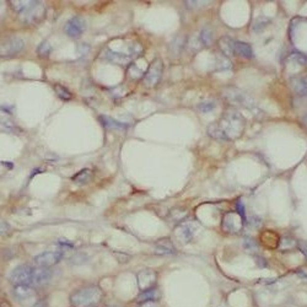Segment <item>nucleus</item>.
Wrapping results in <instances>:
<instances>
[{
  "label": "nucleus",
  "mask_w": 307,
  "mask_h": 307,
  "mask_svg": "<svg viewBox=\"0 0 307 307\" xmlns=\"http://www.w3.org/2000/svg\"><path fill=\"white\" fill-rule=\"evenodd\" d=\"M288 60L296 65H301V67L307 64V57L300 52H291L290 54L288 55Z\"/></svg>",
  "instance_id": "nucleus-23"
},
{
  "label": "nucleus",
  "mask_w": 307,
  "mask_h": 307,
  "mask_svg": "<svg viewBox=\"0 0 307 307\" xmlns=\"http://www.w3.org/2000/svg\"><path fill=\"white\" fill-rule=\"evenodd\" d=\"M63 258V253L60 251H48V252L39 253L35 257V264L38 267H43V268H48V267L55 266L59 263Z\"/></svg>",
  "instance_id": "nucleus-11"
},
{
  "label": "nucleus",
  "mask_w": 307,
  "mask_h": 307,
  "mask_svg": "<svg viewBox=\"0 0 307 307\" xmlns=\"http://www.w3.org/2000/svg\"><path fill=\"white\" fill-rule=\"evenodd\" d=\"M298 246V242H296L294 238L290 237H284L281 238V242H280V250H293Z\"/></svg>",
  "instance_id": "nucleus-28"
},
{
  "label": "nucleus",
  "mask_w": 307,
  "mask_h": 307,
  "mask_svg": "<svg viewBox=\"0 0 307 307\" xmlns=\"http://www.w3.org/2000/svg\"><path fill=\"white\" fill-rule=\"evenodd\" d=\"M235 43L231 37L224 36L219 39V48H220L221 53L226 57H231V55L235 54Z\"/></svg>",
  "instance_id": "nucleus-17"
},
{
  "label": "nucleus",
  "mask_w": 307,
  "mask_h": 307,
  "mask_svg": "<svg viewBox=\"0 0 307 307\" xmlns=\"http://www.w3.org/2000/svg\"><path fill=\"white\" fill-rule=\"evenodd\" d=\"M77 264L85 263V262L87 261V256H86V255H84V253H77V255H75V256H73V257H72V259H70V262H73V263H74V262L77 261Z\"/></svg>",
  "instance_id": "nucleus-31"
},
{
  "label": "nucleus",
  "mask_w": 307,
  "mask_h": 307,
  "mask_svg": "<svg viewBox=\"0 0 307 307\" xmlns=\"http://www.w3.org/2000/svg\"><path fill=\"white\" fill-rule=\"evenodd\" d=\"M1 132L16 133L19 132V128L15 125V123L10 118H7L6 115H1Z\"/></svg>",
  "instance_id": "nucleus-22"
},
{
  "label": "nucleus",
  "mask_w": 307,
  "mask_h": 307,
  "mask_svg": "<svg viewBox=\"0 0 307 307\" xmlns=\"http://www.w3.org/2000/svg\"><path fill=\"white\" fill-rule=\"evenodd\" d=\"M54 91H55V94H57V96L59 97L60 100H63V101H70V100L73 99L72 92H70L67 87L63 86V85L55 84Z\"/></svg>",
  "instance_id": "nucleus-21"
},
{
  "label": "nucleus",
  "mask_w": 307,
  "mask_h": 307,
  "mask_svg": "<svg viewBox=\"0 0 307 307\" xmlns=\"http://www.w3.org/2000/svg\"><path fill=\"white\" fill-rule=\"evenodd\" d=\"M303 122H304V124H305L306 127H307V113L305 115V117L303 118Z\"/></svg>",
  "instance_id": "nucleus-36"
},
{
  "label": "nucleus",
  "mask_w": 307,
  "mask_h": 307,
  "mask_svg": "<svg viewBox=\"0 0 307 307\" xmlns=\"http://www.w3.org/2000/svg\"><path fill=\"white\" fill-rule=\"evenodd\" d=\"M298 247H299V250L304 253V256L307 258V241H303V240L298 241Z\"/></svg>",
  "instance_id": "nucleus-32"
},
{
  "label": "nucleus",
  "mask_w": 307,
  "mask_h": 307,
  "mask_svg": "<svg viewBox=\"0 0 307 307\" xmlns=\"http://www.w3.org/2000/svg\"><path fill=\"white\" fill-rule=\"evenodd\" d=\"M51 278V270L43 267L34 268L30 266H19L10 273V281L15 285H44Z\"/></svg>",
  "instance_id": "nucleus-2"
},
{
  "label": "nucleus",
  "mask_w": 307,
  "mask_h": 307,
  "mask_svg": "<svg viewBox=\"0 0 307 307\" xmlns=\"http://www.w3.org/2000/svg\"><path fill=\"white\" fill-rule=\"evenodd\" d=\"M245 219L238 213H229L223 219V229L228 232H237L242 229Z\"/></svg>",
  "instance_id": "nucleus-12"
},
{
  "label": "nucleus",
  "mask_w": 307,
  "mask_h": 307,
  "mask_svg": "<svg viewBox=\"0 0 307 307\" xmlns=\"http://www.w3.org/2000/svg\"><path fill=\"white\" fill-rule=\"evenodd\" d=\"M139 307H160L157 305V304H155L154 301H149V303H144L142 304Z\"/></svg>",
  "instance_id": "nucleus-34"
},
{
  "label": "nucleus",
  "mask_w": 307,
  "mask_h": 307,
  "mask_svg": "<svg viewBox=\"0 0 307 307\" xmlns=\"http://www.w3.org/2000/svg\"><path fill=\"white\" fill-rule=\"evenodd\" d=\"M36 295L34 286L30 285H15L12 289V296L19 303L25 304L31 301V299Z\"/></svg>",
  "instance_id": "nucleus-14"
},
{
  "label": "nucleus",
  "mask_w": 307,
  "mask_h": 307,
  "mask_svg": "<svg viewBox=\"0 0 307 307\" xmlns=\"http://www.w3.org/2000/svg\"><path fill=\"white\" fill-rule=\"evenodd\" d=\"M11 6L19 15L20 20L26 25H34L41 21L44 16V6L41 1H11Z\"/></svg>",
  "instance_id": "nucleus-3"
},
{
  "label": "nucleus",
  "mask_w": 307,
  "mask_h": 307,
  "mask_svg": "<svg viewBox=\"0 0 307 307\" xmlns=\"http://www.w3.org/2000/svg\"><path fill=\"white\" fill-rule=\"evenodd\" d=\"M9 231V226H7L6 223L1 221V236L6 235V232Z\"/></svg>",
  "instance_id": "nucleus-33"
},
{
  "label": "nucleus",
  "mask_w": 307,
  "mask_h": 307,
  "mask_svg": "<svg viewBox=\"0 0 307 307\" xmlns=\"http://www.w3.org/2000/svg\"><path fill=\"white\" fill-rule=\"evenodd\" d=\"M154 252L158 256H168L173 255L176 252V248L170 238H162V240H158L155 243Z\"/></svg>",
  "instance_id": "nucleus-15"
},
{
  "label": "nucleus",
  "mask_w": 307,
  "mask_h": 307,
  "mask_svg": "<svg viewBox=\"0 0 307 307\" xmlns=\"http://www.w3.org/2000/svg\"><path fill=\"white\" fill-rule=\"evenodd\" d=\"M198 230H199V224H197L193 220H188L180 224V226L176 230V236H177L181 242L188 243L195 237Z\"/></svg>",
  "instance_id": "nucleus-8"
},
{
  "label": "nucleus",
  "mask_w": 307,
  "mask_h": 307,
  "mask_svg": "<svg viewBox=\"0 0 307 307\" xmlns=\"http://www.w3.org/2000/svg\"><path fill=\"white\" fill-rule=\"evenodd\" d=\"M235 53H237L238 55L241 57L246 58V59H250V58L253 57V51L252 47L250 46L248 43H245V42H236L235 43Z\"/></svg>",
  "instance_id": "nucleus-18"
},
{
  "label": "nucleus",
  "mask_w": 307,
  "mask_h": 307,
  "mask_svg": "<svg viewBox=\"0 0 307 307\" xmlns=\"http://www.w3.org/2000/svg\"><path fill=\"white\" fill-rule=\"evenodd\" d=\"M290 86L299 96H307V77H293L290 80Z\"/></svg>",
  "instance_id": "nucleus-16"
},
{
  "label": "nucleus",
  "mask_w": 307,
  "mask_h": 307,
  "mask_svg": "<svg viewBox=\"0 0 307 307\" xmlns=\"http://www.w3.org/2000/svg\"><path fill=\"white\" fill-rule=\"evenodd\" d=\"M199 39L200 42H203V44H205V46H211V43H213L214 41L213 30L209 29V27H204V29L200 31Z\"/></svg>",
  "instance_id": "nucleus-24"
},
{
  "label": "nucleus",
  "mask_w": 307,
  "mask_h": 307,
  "mask_svg": "<svg viewBox=\"0 0 307 307\" xmlns=\"http://www.w3.org/2000/svg\"><path fill=\"white\" fill-rule=\"evenodd\" d=\"M157 298H158V293L155 290V289H152V290L140 293V295L138 296V299H137V303H139V304L149 303V301L156 300Z\"/></svg>",
  "instance_id": "nucleus-20"
},
{
  "label": "nucleus",
  "mask_w": 307,
  "mask_h": 307,
  "mask_svg": "<svg viewBox=\"0 0 307 307\" xmlns=\"http://www.w3.org/2000/svg\"><path fill=\"white\" fill-rule=\"evenodd\" d=\"M142 53V47L139 44H133L129 47L128 52H106V58L113 63H118V64H127L130 60L137 58L138 55Z\"/></svg>",
  "instance_id": "nucleus-7"
},
{
  "label": "nucleus",
  "mask_w": 307,
  "mask_h": 307,
  "mask_svg": "<svg viewBox=\"0 0 307 307\" xmlns=\"http://www.w3.org/2000/svg\"><path fill=\"white\" fill-rule=\"evenodd\" d=\"M91 178H92L91 170H89V168H84V170L77 172V175L73 177V181H74L75 183H79V185H86L87 182L91 181Z\"/></svg>",
  "instance_id": "nucleus-19"
},
{
  "label": "nucleus",
  "mask_w": 307,
  "mask_h": 307,
  "mask_svg": "<svg viewBox=\"0 0 307 307\" xmlns=\"http://www.w3.org/2000/svg\"><path fill=\"white\" fill-rule=\"evenodd\" d=\"M85 27L86 26H85L84 20L79 16H75L67 22V25L64 27V31L69 37L77 38V37L81 36L84 34Z\"/></svg>",
  "instance_id": "nucleus-13"
},
{
  "label": "nucleus",
  "mask_w": 307,
  "mask_h": 307,
  "mask_svg": "<svg viewBox=\"0 0 307 307\" xmlns=\"http://www.w3.org/2000/svg\"><path fill=\"white\" fill-rule=\"evenodd\" d=\"M37 52H38V55H41V57H48V55L51 54V52H52L51 44H49L47 41H44L43 43L39 44Z\"/></svg>",
  "instance_id": "nucleus-29"
},
{
  "label": "nucleus",
  "mask_w": 307,
  "mask_h": 307,
  "mask_svg": "<svg viewBox=\"0 0 307 307\" xmlns=\"http://www.w3.org/2000/svg\"><path fill=\"white\" fill-rule=\"evenodd\" d=\"M269 24V20L267 19H258L257 21L253 24V31L255 32H259L262 29L267 26Z\"/></svg>",
  "instance_id": "nucleus-30"
},
{
  "label": "nucleus",
  "mask_w": 307,
  "mask_h": 307,
  "mask_svg": "<svg viewBox=\"0 0 307 307\" xmlns=\"http://www.w3.org/2000/svg\"><path fill=\"white\" fill-rule=\"evenodd\" d=\"M163 73V63L160 58H155L150 67L148 68L143 82L147 87H155L160 82Z\"/></svg>",
  "instance_id": "nucleus-6"
},
{
  "label": "nucleus",
  "mask_w": 307,
  "mask_h": 307,
  "mask_svg": "<svg viewBox=\"0 0 307 307\" xmlns=\"http://www.w3.org/2000/svg\"><path fill=\"white\" fill-rule=\"evenodd\" d=\"M103 293L99 286H87L79 289L70 295L73 307H97L102 301Z\"/></svg>",
  "instance_id": "nucleus-4"
},
{
  "label": "nucleus",
  "mask_w": 307,
  "mask_h": 307,
  "mask_svg": "<svg viewBox=\"0 0 307 307\" xmlns=\"http://www.w3.org/2000/svg\"><path fill=\"white\" fill-rule=\"evenodd\" d=\"M34 307H46V305H44L43 303H38V304H36Z\"/></svg>",
  "instance_id": "nucleus-35"
},
{
  "label": "nucleus",
  "mask_w": 307,
  "mask_h": 307,
  "mask_svg": "<svg viewBox=\"0 0 307 307\" xmlns=\"http://www.w3.org/2000/svg\"><path fill=\"white\" fill-rule=\"evenodd\" d=\"M25 48L24 39L19 38V37H9L5 38L1 42V47H0V54L2 58L12 57V55L19 54L22 49Z\"/></svg>",
  "instance_id": "nucleus-9"
},
{
  "label": "nucleus",
  "mask_w": 307,
  "mask_h": 307,
  "mask_svg": "<svg viewBox=\"0 0 307 307\" xmlns=\"http://www.w3.org/2000/svg\"><path fill=\"white\" fill-rule=\"evenodd\" d=\"M224 96H225V99L229 102L235 106H238V107L255 108L256 106L255 101L247 94L236 89V87H228V89L224 90Z\"/></svg>",
  "instance_id": "nucleus-5"
},
{
  "label": "nucleus",
  "mask_w": 307,
  "mask_h": 307,
  "mask_svg": "<svg viewBox=\"0 0 307 307\" xmlns=\"http://www.w3.org/2000/svg\"><path fill=\"white\" fill-rule=\"evenodd\" d=\"M103 124L106 125L107 128H110V129H124V128H127V124H124V123L122 122H117V120H115L113 118H108V117H101Z\"/></svg>",
  "instance_id": "nucleus-25"
},
{
  "label": "nucleus",
  "mask_w": 307,
  "mask_h": 307,
  "mask_svg": "<svg viewBox=\"0 0 307 307\" xmlns=\"http://www.w3.org/2000/svg\"><path fill=\"white\" fill-rule=\"evenodd\" d=\"M137 281L138 288L142 293L152 290V289H155L156 283H157V274L153 269H144V270L138 273Z\"/></svg>",
  "instance_id": "nucleus-10"
},
{
  "label": "nucleus",
  "mask_w": 307,
  "mask_h": 307,
  "mask_svg": "<svg viewBox=\"0 0 307 307\" xmlns=\"http://www.w3.org/2000/svg\"><path fill=\"white\" fill-rule=\"evenodd\" d=\"M246 119L236 111H226L220 119L208 127V134L214 139L233 142L242 137L245 132Z\"/></svg>",
  "instance_id": "nucleus-1"
},
{
  "label": "nucleus",
  "mask_w": 307,
  "mask_h": 307,
  "mask_svg": "<svg viewBox=\"0 0 307 307\" xmlns=\"http://www.w3.org/2000/svg\"><path fill=\"white\" fill-rule=\"evenodd\" d=\"M300 274H301V275H303V276H305V278H307V276L305 275V274H303V273H300Z\"/></svg>",
  "instance_id": "nucleus-37"
},
{
  "label": "nucleus",
  "mask_w": 307,
  "mask_h": 307,
  "mask_svg": "<svg viewBox=\"0 0 307 307\" xmlns=\"http://www.w3.org/2000/svg\"><path fill=\"white\" fill-rule=\"evenodd\" d=\"M215 107H216V102L213 101V100H206V101L200 102L199 105H198V110H199V112H202V113L211 112V111H214V108Z\"/></svg>",
  "instance_id": "nucleus-27"
},
{
  "label": "nucleus",
  "mask_w": 307,
  "mask_h": 307,
  "mask_svg": "<svg viewBox=\"0 0 307 307\" xmlns=\"http://www.w3.org/2000/svg\"><path fill=\"white\" fill-rule=\"evenodd\" d=\"M216 64H218V69L223 70V72H226V70L231 69V62L229 59V57L226 55L220 54L218 57V60H216Z\"/></svg>",
  "instance_id": "nucleus-26"
}]
</instances>
